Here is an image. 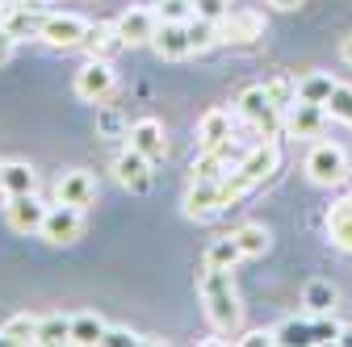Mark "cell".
Masks as SVG:
<instances>
[{
	"mask_svg": "<svg viewBox=\"0 0 352 347\" xmlns=\"http://www.w3.org/2000/svg\"><path fill=\"white\" fill-rule=\"evenodd\" d=\"M197 289H201V306L214 322V331H235L239 318H243V306H239V289H235V276L231 268H218V264H206L197 272Z\"/></svg>",
	"mask_w": 352,
	"mask_h": 347,
	"instance_id": "1",
	"label": "cell"
},
{
	"mask_svg": "<svg viewBox=\"0 0 352 347\" xmlns=\"http://www.w3.org/2000/svg\"><path fill=\"white\" fill-rule=\"evenodd\" d=\"M277 163H281V147H277V139H264V143H256L227 176H223V205H235L239 197H248L260 180H269L273 171H277Z\"/></svg>",
	"mask_w": 352,
	"mask_h": 347,
	"instance_id": "2",
	"label": "cell"
},
{
	"mask_svg": "<svg viewBox=\"0 0 352 347\" xmlns=\"http://www.w3.org/2000/svg\"><path fill=\"white\" fill-rule=\"evenodd\" d=\"M235 109H239V117L256 130V134H264V139L277 134L281 113H277V105L269 101V93H264V84H252V88H243V93L235 97Z\"/></svg>",
	"mask_w": 352,
	"mask_h": 347,
	"instance_id": "3",
	"label": "cell"
},
{
	"mask_svg": "<svg viewBox=\"0 0 352 347\" xmlns=\"http://www.w3.org/2000/svg\"><path fill=\"white\" fill-rule=\"evenodd\" d=\"M118 88V71L109 59H88L80 71H76V97L88 101V105H105Z\"/></svg>",
	"mask_w": 352,
	"mask_h": 347,
	"instance_id": "4",
	"label": "cell"
},
{
	"mask_svg": "<svg viewBox=\"0 0 352 347\" xmlns=\"http://www.w3.org/2000/svg\"><path fill=\"white\" fill-rule=\"evenodd\" d=\"M348 171H352V167H348V155H344L336 143H315L311 155H306V176H311L315 184H323V189L344 184Z\"/></svg>",
	"mask_w": 352,
	"mask_h": 347,
	"instance_id": "5",
	"label": "cell"
},
{
	"mask_svg": "<svg viewBox=\"0 0 352 347\" xmlns=\"http://www.w3.org/2000/svg\"><path fill=\"white\" fill-rule=\"evenodd\" d=\"M80 230H84V209L63 205V201L47 209V222H42V239H47V243L67 247V243H76V239H80Z\"/></svg>",
	"mask_w": 352,
	"mask_h": 347,
	"instance_id": "6",
	"label": "cell"
},
{
	"mask_svg": "<svg viewBox=\"0 0 352 347\" xmlns=\"http://www.w3.org/2000/svg\"><path fill=\"white\" fill-rule=\"evenodd\" d=\"M84 38H88V21L76 13H55L42 25V42L55 51H76V47H84Z\"/></svg>",
	"mask_w": 352,
	"mask_h": 347,
	"instance_id": "7",
	"label": "cell"
},
{
	"mask_svg": "<svg viewBox=\"0 0 352 347\" xmlns=\"http://www.w3.org/2000/svg\"><path fill=\"white\" fill-rule=\"evenodd\" d=\"M256 38H264V17L248 9H231L218 21V42H235V47H252Z\"/></svg>",
	"mask_w": 352,
	"mask_h": 347,
	"instance_id": "8",
	"label": "cell"
},
{
	"mask_svg": "<svg viewBox=\"0 0 352 347\" xmlns=\"http://www.w3.org/2000/svg\"><path fill=\"white\" fill-rule=\"evenodd\" d=\"M113 176H118V184L130 189V193H147V189H151V159H147L143 151H135V147H126V151L113 159Z\"/></svg>",
	"mask_w": 352,
	"mask_h": 347,
	"instance_id": "9",
	"label": "cell"
},
{
	"mask_svg": "<svg viewBox=\"0 0 352 347\" xmlns=\"http://www.w3.org/2000/svg\"><path fill=\"white\" fill-rule=\"evenodd\" d=\"M42 25L47 17L34 9V0H13L0 9V29H9L13 38H42Z\"/></svg>",
	"mask_w": 352,
	"mask_h": 347,
	"instance_id": "10",
	"label": "cell"
},
{
	"mask_svg": "<svg viewBox=\"0 0 352 347\" xmlns=\"http://www.w3.org/2000/svg\"><path fill=\"white\" fill-rule=\"evenodd\" d=\"M151 47L160 59H185L193 55V38H189V21H160Z\"/></svg>",
	"mask_w": 352,
	"mask_h": 347,
	"instance_id": "11",
	"label": "cell"
},
{
	"mask_svg": "<svg viewBox=\"0 0 352 347\" xmlns=\"http://www.w3.org/2000/svg\"><path fill=\"white\" fill-rule=\"evenodd\" d=\"M47 209H51V205H42L34 193L9 197V226H13L17 235H34V230H42V222H47Z\"/></svg>",
	"mask_w": 352,
	"mask_h": 347,
	"instance_id": "12",
	"label": "cell"
},
{
	"mask_svg": "<svg viewBox=\"0 0 352 347\" xmlns=\"http://www.w3.org/2000/svg\"><path fill=\"white\" fill-rule=\"evenodd\" d=\"M155 29H160L155 9H126V13L118 17V34H122L126 47H143V42L155 38Z\"/></svg>",
	"mask_w": 352,
	"mask_h": 347,
	"instance_id": "13",
	"label": "cell"
},
{
	"mask_svg": "<svg viewBox=\"0 0 352 347\" xmlns=\"http://www.w3.org/2000/svg\"><path fill=\"white\" fill-rule=\"evenodd\" d=\"M218 209H227L223 205V180H193L185 193V213L189 218H210Z\"/></svg>",
	"mask_w": 352,
	"mask_h": 347,
	"instance_id": "14",
	"label": "cell"
},
{
	"mask_svg": "<svg viewBox=\"0 0 352 347\" xmlns=\"http://www.w3.org/2000/svg\"><path fill=\"white\" fill-rule=\"evenodd\" d=\"M130 147H135V151H143L151 163H160L164 155H168V139H164V125L155 121V117H143V121H135V125H130Z\"/></svg>",
	"mask_w": 352,
	"mask_h": 347,
	"instance_id": "15",
	"label": "cell"
},
{
	"mask_svg": "<svg viewBox=\"0 0 352 347\" xmlns=\"http://www.w3.org/2000/svg\"><path fill=\"white\" fill-rule=\"evenodd\" d=\"M323 121H327V109L323 105H311V101H298L285 113V130H289L294 139H315L319 130H323Z\"/></svg>",
	"mask_w": 352,
	"mask_h": 347,
	"instance_id": "16",
	"label": "cell"
},
{
	"mask_svg": "<svg viewBox=\"0 0 352 347\" xmlns=\"http://www.w3.org/2000/svg\"><path fill=\"white\" fill-rule=\"evenodd\" d=\"M59 201L63 205H76V209L93 205L97 201V180L88 176V171H67V176L59 180Z\"/></svg>",
	"mask_w": 352,
	"mask_h": 347,
	"instance_id": "17",
	"label": "cell"
},
{
	"mask_svg": "<svg viewBox=\"0 0 352 347\" xmlns=\"http://www.w3.org/2000/svg\"><path fill=\"white\" fill-rule=\"evenodd\" d=\"M327 239L340 251H352V197H344L327 209Z\"/></svg>",
	"mask_w": 352,
	"mask_h": 347,
	"instance_id": "18",
	"label": "cell"
},
{
	"mask_svg": "<svg viewBox=\"0 0 352 347\" xmlns=\"http://www.w3.org/2000/svg\"><path fill=\"white\" fill-rule=\"evenodd\" d=\"M84 47H88V55L93 59H113L126 42H122V34H118V21L113 25H88V38H84Z\"/></svg>",
	"mask_w": 352,
	"mask_h": 347,
	"instance_id": "19",
	"label": "cell"
},
{
	"mask_svg": "<svg viewBox=\"0 0 352 347\" xmlns=\"http://www.w3.org/2000/svg\"><path fill=\"white\" fill-rule=\"evenodd\" d=\"M34 184H38V171H34L30 163H21V159H13V163H0V189H5V197L34 193Z\"/></svg>",
	"mask_w": 352,
	"mask_h": 347,
	"instance_id": "20",
	"label": "cell"
},
{
	"mask_svg": "<svg viewBox=\"0 0 352 347\" xmlns=\"http://www.w3.org/2000/svg\"><path fill=\"white\" fill-rule=\"evenodd\" d=\"M231 139V113L227 109H210V113H201V121H197V143H201V151L206 147H218V143H227Z\"/></svg>",
	"mask_w": 352,
	"mask_h": 347,
	"instance_id": "21",
	"label": "cell"
},
{
	"mask_svg": "<svg viewBox=\"0 0 352 347\" xmlns=\"http://www.w3.org/2000/svg\"><path fill=\"white\" fill-rule=\"evenodd\" d=\"M25 343H38V318L34 314H13L0 326V347H25Z\"/></svg>",
	"mask_w": 352,
	"mask_h": 347,
	"instance_id": "22",
	"label": "cell"
},
{
	"mask_svg": "<svg viewBox=\"0 0 352 347\" xmlns=\"http://www.w3.org/2000/svg\"><path fill=\"white\" fill-rule=\"evenodd\" d=\"M336 84L327 71H311V75H302L298 80V101H311V105H327V97L336 93Z\"/></svg>",
	"mask_w": 352,
	"mask_h": 347,
	"instance_id": "23",
	"label": "cell"
},
{
	"mask_svg": "<svg viewBox=\"0 0 352 347\" xmlns=\"http://www.w3.org/2000/svg\"><path fill=\"white\" fill-rule=\"evenodd\" d=\"M105 331H109V322L101 314H76L72 318V343H80V347H97L105 339Z\"/></svg>",
	"mask_w": 352,
	"mask_h": 347,
	"instance_id": "24",
	"label": "cell"
},
{
	"mask_svg": "<svg viewBox=\"0 0 352 347\" xmlns=\"http://www.w3.org/2000/svg\"><path fill=\"white\" fill-rule=\"evenodd\" d=\"M239 259H243V247H239L235 230H231V235H218V239L206 247V264H218V268H235Z\"/></svg>",
	"mask_w": 352,
	"mask_h": 347,
	"instance_id": "25",
	"label": "cell"
},
{
	"mask_svg": "<svg viewBox=\"0 0 352 347\" xmlns=\"http://www.w3.org/2000/svg\"><path fill=\"white\" fill-rule=\"evenodd\" d=\"M235 239H239V247H243V259H256V255H264V251L273 247L269 226H260V222H243V226L235 230Z\"/></svg>",
	"mask_w": 352,
	"mask_h": 347,
	"instance_id": "26",
	"label": "cell"
},
{
	"mask_svg": "<svg viewBox=\"0 0 352 347\" xmlns=\"http://www.w3.org/2000/svg\"><path fill=\"white\" fill-rule=\"evenodd\" d=\"M264 93L277 105V113H289L298 105V80L294 75H273V80H264Z\"/></svg>",
	"mask_w": 352,
	"mask_h": 347,
	"instance_id": "27",
	"label": "cell"
},
{
	"mask_svg": "<svg viewBox=\"0 0 352 347\" xmlns=\"http://www.w3.org/2000/svg\"><path fill=\"white\" fill-rule=\"evenodd\" d=\"M302 306L311 310V314H331L336 310V289L327 280H311L302 289Z\"/></svg>",
	"mask_w": 352,
	"mask_h": 347,
	"instance_id": "28",
	"label": "cell"
},
{
	"mask_svg": "<svg viewBox=\"0 0 352 347\" xmlns=\"http://www.w3.org/2000/svg\"><path fill=\"white\" fill-rule=\"evenodd\" d=\"M38 343H72V318L63 314H47V318H38Z\"/></svg>",
	"mask_w": 352,
	"mask_h": 347,
	"instance_id": "29",
	"label": "cell"
},
{
	"mask_svg": "<svg viewBox=\"0 0 352 347\" xmlns=\"http://www.w3.org/2000/svg\"><path fill=\"white\" fill-rule=\"evenodd\" d=\"M97 134H101V139H126V134H130V125H126L122 109H113V105L97 109Z\"/></svg>",
	"mask_w": 352,
	"mask_h": 347,
	"instance_id": "30",
	"label": "cell"
},
{
	"mask_svg": "<svg viewBox=\"0 0 352 347\" xmlns=\"http://www.w3.org/2000/svg\"><path fill=\"white\" fill-rule=\"evenodd\" d=\"M273 335H277V343H315V322H298V318H289V322L273 326Z\"/></svg>",
	"mask_w": 352,
	"mask_h": 347,
	"instance_id": "31",
	"label": "cell"
},
{
	"mask_svg": "<svg viewBox=\"0 0 352 347\" xmlns=\"http://www.w3.org/2000/svg\"><path fill=\"white\" fill-rule=\"evenodd\" d=\"M327 117H336V121H348L352 125V88H348V84H336V93L327 97Z\"/></svg>",
	"mask_w": 352,
	"mask_h": 347,
	"instance_id": "32",
	"label": "cell"
},
{
	"mask_svg": "<svg viewBox=\"0 0 352 347\" xmlns=\"http://www.w3.org/2000/svg\"><path fill=\"white\" fill-rule=\"evenodd\" d=\"M155 17L160 21H189L193 17V0H160Z\"/></svg>",
	"mask_w": 352,
	"mask_h": 347,
	"instance_id": "33",
	"label": "cell"
},
{
	"mask_svg": "<svg viewBox=\"0 0 352 347\" xmlns=\"http://www.w3.org/2000/svg\"><path fill=\"white\" fill-rule=\"evenodd\" d=\"M231 13V0H193V17H206V21H223Z\"/></svg>",
	"mask_w": 352,
	"mask_h": 347,
	"instance_id": "34",
	"label": "cell"
},
{
	"mask_svg": "<svg viewBox=\"0 0 352 347\" xmlns=\"http://www.w3.org/2000/svg\"><path fill=\"white\" fill-rule=\"evenodd\" d=\"M139 343H151V339H139L135 331H126V326H109L101 347H139Z\"/></svg>",
	"mask_w": 352,
	"mask_h": 347,
	"instance_id": "35",
	"label": "cell"
},
{
	"mask_svg": "<svg viewBox=\"0 0 352 347\" xmlns=\"http://www.w3.org/2000/svg\"><path fill=\"white\" fill-rule=\"evenodd\" d=\"M235 343H243V347H260V343H277V335H273V331H248V335L235 339Z\"/></svg>",
	"mask_w": 352,
	"mask_h": 347,
	"instance_id": "36",
	"label": "cell"
},
{
	"mask_svg": "<svg viewBox=\"0 0 352 347\" xmlns=\"http://www.w3.org/2000/svg\"><path fill=\"white\" fill-rule=\"evenodd\" d=\"M13 51H17V38H13L9 29H0V67L13 59Z\"/></svg>",
	"mask_w": 352,
	"mask_h": 347,
	"instance_id": "37",
	"label": "cell"
},
{
	"mask_svg": "<svg viewBox=\"0 0 352 347\" xmlns=\"http://www.w3.org/2000/svg\"><path fill=\"white\" fill-rule=\"evenodd\" d=\"M340 59L352 67V34H344V38H340Z\"/></svg>",
	"mask_w": 352,
	"mask_h": 347,
	"instance_id": "38",
	"label": "cell"
},
{
	"mask_svg": "<svg viewBox=\"0 0 352 347\" xmlns=\"http://www.w3.org/2000/svg\"><path fill=\"white\" fill-rule=\"evenodd\" d=\"M269 5H273V9H285V13H289V9H298V5H302V0H269Z\"/></svg>",
	"mask_w": 352,
	"mask_h": 347,
	"instance_id": "39",
	"label": "cell"
},
{
	"mask_svg": "<svg viewBox=\"0 0 352 347\" xmlns=\"http://www.w3.org/2000/svg\"><path fill=\"white\" fill-rule=\"evenodd\" d=\"M336 343H340V347H352V326H344V331H340V339H336Z\"/></svg>",
	"mask_w": 352,
	"mask_h": 347,
	"instance_id": "40",
	"label": "cell"
},
{
	"mask_svg": "<svg viewBox=\"0 0 352 347\" xmlns=\"http://www.w3.org/2000/svg\"><path fill=\"white\" fill-rule=\"evenodd\" d=\"M5 5H13V0H0V9H5Z\"/></svg>",
	"mask_w": 352,
	"mask_h": 347,
	"instance_id": "41",
	"label": "cell"
},
{
	"mask_svg": "<svg viewBox=\"0 0 352 347\" xmlns=\"http://www.w3.org/2000/svg\"><path fill=\"white\" fill-rule=\"evenodd\" d=\"M0 193H5V189H0Z\"/></svg>",
	"mask_w": 352,
	"mask_h": 347,
	"instance_id": "42",
	"label": "cell"
}]
</instances>
